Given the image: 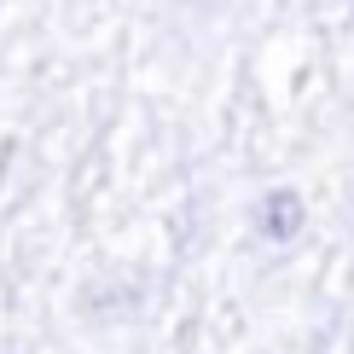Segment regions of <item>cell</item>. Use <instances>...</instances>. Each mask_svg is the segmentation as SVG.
<instances>
[{
    "instance_id": "cell-1",
    "label": "cell",
    "mask_w": 354,
    "mask_h": 354,
    "mask_svg": "<svg viewBox=\"0 0 354 354\" xmlns=\"http://www.w3.org/2000/svg\"><path fill=\"white\" fill-rule=\"evenodd\" d=\"M256 232L268 244H290L302 232V198H297V192H285V186L268 192V198L256 203Z\"/></svg>"
}]
</instances>
